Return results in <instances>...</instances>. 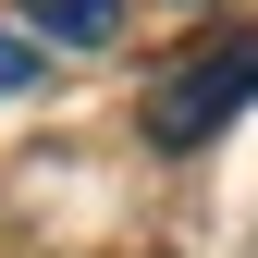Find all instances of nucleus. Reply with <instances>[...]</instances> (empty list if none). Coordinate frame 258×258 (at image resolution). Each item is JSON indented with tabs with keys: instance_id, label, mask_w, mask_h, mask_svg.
<instances>
[{
	"instance_id": "f257e3e1",
	"label": "nucleus",
	"mask_w": 258,
	"mask_h": 258,
	"mask_svg": "<svg viewBox=\"0 0 258 258\" xmlns=\"http://www.w3.org/2000/svg\"><path fill=\"white\" fill-rule=\"evenodd\" d=\"M246 99H258V25L197 37L172 74H148V111H136V123H148V148H209Z\"/></svg>"
},
{
	"instance_id": "f03ea898",
	"label": "nucleus",
	"mask_w": 258,
	"mask_h": 258,
	"mask_svg": "<svg viewBox=\"0 0 258 258\" xmlns=\"http://www.w3.org/2000/svg\"><path fill=\"white\" fill-rule=\"evenodd\" d=\"M37 25V49H111L123 37V0H13Z\"/></svg>"
},
{
	"instance_id": "7ed1b4c3",
	"label": "nucleus",
	"mask_w": 258,
	"mask_h": 258,
	"mask_svg": "<svg viewBox=\"0 0 258 258\" xmlns=\"http://www.w3.org/2000/svg\"><path fill=\"white\" fill-rule=\"evenodd\" d=\"M37 74H49V49H37V37H13V25H0V99H13V86H37Z\"/></svg>"
},
{
	"instance_id": "20e7f679",
	"label": "nucleus",
	"mask_w": 258,
	"mask_h": 258,
	"mask_svg": "<svg viewBox=\"0 0 258 258\" xmlns=\"http://www.w3.org/2000/svg\"><path fill=\"white\" fill-rule=\"evenodd\" d=\"M184 13H197V0H184Z\"/></svg>"
}]
</instances>
